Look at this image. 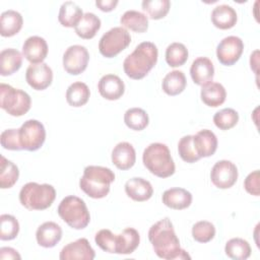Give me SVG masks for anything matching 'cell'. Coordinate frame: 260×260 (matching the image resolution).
Segmentation results:
<instances>
[{
	"mask_svg": "<svg viewBox=\"0 0 260 260\" xmlns=\"http://www.w3.org/2000/svg\"><path fill=\"white\" fill-rule=\"evenodd\" d=\"M25 80L30 87L36 90H44L53 81V71L46 63L31 64L25 72Z\"/></svg>",
	"mask_w": 260,
	"mask_h": 260,
	"instance_id": "13",
	"label": "cell"
},
{
	"mask_svg": "<svg viewBox=\"0 0 260 260\" xmlns=\"http://www.w3.org/2000/svg\"><path fill=\"white\" fill-rule=\"evenodd\" d=\"M82 16V9L75 2L66 1L60 7L58 20L65 27H75Z\"/></svg>",
	"mask_w": 260,
	"mask_h": 260,
	"instance_id": "28",
	"label": "cell"
},
{
	"mask_svg": "<svg viewBox=\"0 0 260 260\" xmlns=\"http://www.w3.org/2000/svg\"><path fill=\"white\" fill-rule=\"evenodd\" d=\"M22 64V55L16 49H4L0 53V74L12 75L19 70Z\"/></svg>",
	"mask_w": 260,
	"mask_h": 260,
	"instance_id": "26",
	"label": "cell"
},
{
	"mask_svg": "<svg viewBox=\"0 0 260 260\" xmlns=\"http://www.w3.org/2000/svg\"><path fill=\"white\" fill-rule=\"evenodd\" d=\"M89 54L87 49L81 45H73L66 49L63 55V67L71 75L82 73L88 64Z\"/></svg>",
	"mask_w": 260,
	"mask_h": 260,
	"instance_id": "10",
	"label": "cell"
},
{
	"mask_svg": "<svg viewBox=\"0 0 260 260\" xmlns=\"http://www.w3.org/2000/svg\"><path fill=\"white\" fill-rule=\"evenodd\" d=\"M19 177V171L15 164L1 155L0 161V187L8 189L14 186Z\"/></svg>",
	"mask_w": 260,
	"mask_h": 260,
	"instance_id": "34",
	"label": "cell"
},
{
	"mask_svg": "<svg viewBox=\"0 0 260 260\" xmlns=\"http://www.w3.org/2000/svg\"><path fill=\"white\" fill-rule=\"evenodd\" d=\"M162 203L176 210H182L189 207L192 203V194L184 188H171L164 192Z\"/></svg>",
	"mask_w": 260,
	"mask_h": 260,
	"instance_id": "23",
	"label": "cell"
},
{
	"mask_svg": "<svg viewBox=\"0 0 260 260\" xmlns=\"http://www.w3.org/2000/svg\"><path fill=\"white\" fill-rule=\"evenodd\" d=\"M143 11H145L149 18L157 20L164 18L171 7L169 0H144L141 3Z\"/></svg>",
	"mask_w": 260,
	"mask_h": 260,
	"instance_id": "37",
	"label": "cell"
},
{
	"mask_svg": "<svg viewBox=\"0 0 260 260\" xmlns=\"http://www.w3.org/2000/svg\"><path fill=\"white\" fill-rule=\"evenodd\" d=\"M30 105L31 100L27 92L6 83L0 84V107L10 116H23L29 111Z\"/></svg>",
	"mask_w": 260,
	"mask_h": 260,
	"instance_id": "7",
	"label": "cell"
},
{
	"mask_svg": "<svg viewBox=\"0 0 260 260\" xmlns=\"http://www.w3.org/2000/svg\"><path fill=\"white\" fill-rule=\"evenodd\" d=\"M19 232L18 220L10 214H1L0 216V239L10 241L17 237Z\"/></svg>",
	"mask_w": 260,
	"mask_h": 260,
	"instance_id": "39",
	"label": "cell"
},
{
	"mask_svg": "<svg viewBox=\"0 0 260 260\" xmlns=\"http://www.w3.org/2000/svg\"><path fill=\"white\" fill-rule=\"evenodd\" d=\"M139 242V233L133 228H127L115 237V254H131L136 250Z\"/></svg>",
	"mask_w": 260,
	"mask_h": 260,
	"instance_id": "22",
	"label": "cell"
},
{
	"mask_svg": "<svg viewBox=\"0 0 260 260\" xmlns=\"http://www.w3.org/2000/svg\"><path fill=\"white\" fill-rule=\"evenodd\" d=\"M136 160L135 149L129 142H119L112 151V162L122 171L131 169Z\"/></svg>",
	"mask_w": 260,
	"mask_h": 260,
	"instance_id": "19",
	"label": "cell"
},
{
	"mask_svg": "<svg viewBox=\"0 0 260 260\" xmlns=\"http://www.w3.org/2000/svg\"><path fill=\"white\" fill-rule=\"evenodd\" d=\"M57 211L59 216L74 230H83L90 221V214L85 202L74 195L63 198Z\"/></svg>",
	"mask_w": 260,
	"mask_h": 260,
	"instance_id": "6",
	"label": "cell"
},
{
	"mask_svg": "<svg viewBox=\"0 0 260 260\" xmlns=\"http://www.w3.org/2000/svg\"><path fill=\"white\" fill-rule=\"evenodd\" d=\"M190 75L194 83L204 86L210 83L214 76V67L207 57L196 58L190 67Z\"/></svg>",
	"mask_w": 260,
	"mask_h": 260,
	"instance_id": "16",
	"label": "cell"
},
{
	"mask_svg": "<svg viewBox=\"0 0 260 260\" xmlns=\"http://www.w3.org/2000/svg\"><path fill=\"white\" fill-rule=\"evenodd\" d=\"M118 1L117 0H96L95 5L98 8H100L102 11L110 12L117 6Z\"/></svg>",
	"mask_w": 260,
	"mask_h": 260,
	"instance_id": "46",
	"label": "cell"
},
{
	"mask_svg": "<svg viewBox=\"0 0 260 260\" xmlns=\"http://www.w3.org/2000/svg\"><path fill=\"white\" fill-rule=\"evenodd\" d=\"M244 188L249 194L254 196H259L260 188H259V171L258 170L250 173L246 177L244 182Z\"/></svg>",
	"mask_w": 260,
	"mask_h": 260,
	"instance_id": "44",
	"label": "cell"
},
{
	"mask_svg": "<svg viewBox=\"0 0 260 260\" xmlns=\"http://www.w3.org/2000/svg\"><path fill=\"white\" fill-rule=\"evenodd\" d=\"M148 240L152 245L154 253L161 259L183 260L191 258L188 253L180 247V241L169 217H165L150 226Z\"/></svg>",
	"mask_w": 260,
	"mask_h": 260,
	"instance_id": "1",
	"label": "cell"
},
{
	"mask_svg": "<svg viewBox=\"0 0 260 260\" xmlns=\"http://www.w3.org/2000/svg\"><path fill=\"white\" fill-rule=\"evenodd\" d=\"M22 55L31 64L43 63L48 55V45L44 38L31 36L22 45Z\"/></svg>",
	"mask_w": 260,
	"mask_h": 260,
	"instance_id": "15",
	"label": "cell"
},
{
	"mask_svg": "<svg viewBox=\"0 0 260 260\" xmlns=\"http://www.w3.org/2000/svg\"><path fill=\"white\" fill-rule=\"evenodd\" d=\"M224 252L231 259L246 260L251 255V247L246 240L242 238H233L226 242Z\"/></svg>",
	"mask_w": 260,
	"mask_h": 260,
	"instance_id": "33",
	"label": "cell"
},
{
	"mask_svg": "<svg viewBox=\"0 0 260 260\" xmlns=\"http://www.w3.org/2000/svg\"><path fill=\"white\" fill-rule=\"evenodd\" d=\"M213 122L220 130H229L239 122V114L232 108H225L214 114Z\"/></svg>",
	"mask_w": 260,
	"mask_h": 260,
	"instance_id": "38",
	"label": "cell"
},
{
	"mask_svg": "<svg viewBox=\"0 0 260 260\" xmlns=\"http://www.w3.org/2000/svg\"><path fill=\"white\" fill-rule=\"evenodd\" d=\"M193 144L200 157H208L217 149V138L211 130L203 129L193 135Z\"/></svg>",
	"mask_w": 260,
	"mask_h": 260,
	"instance_id": "21",
	"label": "cell"
},
{
	"mask_svg": "<svg viewBox=\"0 0 260 260\" xmlns=\"http://www.w3.org/2000/svg\"><path fill=\"white\" fill-rule=\"evenodd\" d=\"M178 151L181 158L189 164L195 162L201 158L194 147L193 135H186L180 139L178 143Z\"/></svg>",
	"mask_w": 260,
	"mask_h": 260,
	"instance_id": "41",
	"label": "cell"
},
{
	"mask_svg": "<svg viewBox=\"0 0 260 260\" xmlns=\"http://www.w3.org/2000/svg\"><path fill=\"white\" fill-rule=\"evenodd\" d=\"M23 18L15 10L9 9L1 13L0 16V34L2 37H13L21 29Z\"/></svg>",
	"mask_w": 260,
	"mask_h": 260,
	"instance_id": "25",
	"label": "cell"
},
{
	"mask_svg": "<svg viewBox=\"0 0 260 260\" xmlns=\"http://www.w3.org/2000/svg\"><path fill=\"white\" fill-rule=\"evenodd\" d=\"M121 24L135 32H144L148 28V17L137 10H127L120 18Z\"/></svg>",
	"mask_w": 260,
	"mask_h": 260,
	"instance_id": "31",
	"label": "cell"
},
{
	"mask_svg": "<svg viewBox=\"0 0 260 260\" xmlns=\"http://www.w3.org/2000/svg\"><path fill=\"white\" fill-rule=\"evenodd\" d=\"M62 238L61 226L54 221H46L42 223L36 233V239L40 246L44 248L55 247Z\"/></svg>",
	"mask_w": 260,
	"mask_h": 260,
	"instance_id": "18",
	"label": "cell"
},
{
	"mask_svg": "<svg viewBox=\"0 0 260 260\" xmlns=\"http://www.w3.org/2000/svg\"><path fill=\"white\" fill-rule=\"evenodd\" d=\"M18 140L21 150L36 151L40 149L46 140L44 125L38 120H27L18 129Z\"/></svg>",
	"mask_w": 260,
	"mask_h": 260,
	"instance_id": "9",
	"label": "cell"
},
{
	"mask_svg": "<svg viewBox=\"0 0 260 260\" xmlns=\"http://www.w3.org/2000/svg\"><path fill=\"white\" fill-rule=\"evenodd\" d=\"M101 19L91 12H86L74 27L76 35L84 40L92 39L101 28Z\"/></svg>",
	"mask_w": 260,
	"mask_h": 260,
	"instance_id": "29",
	"label": "cell"
},
{
	"mask_svg": "<svg viewBox=\"0 0 260 260\" xmlns=\"http://www.w3.org/2000/svg\"><path fill=\"white\" fill-rule=\"evenodd\" d=\"M3 148L8 150H21L18 140V129H6L0 135Z\"/></svg>",
	"mask_w": 260,
	"mask_h": 260,
	"instance_id": "43",
	"label": "cell"
},
{
	"mask_svg": "<svg viewBox=\"0 0 260 260\" xmlns=\"http://www.w3.org/2000/svg\"><path fill=\"white\" fill-rule=\"evenodd\" d=\"M210 179L215 187L229 189L233 187L238 180V169L231 160H218L211 169Z\"/></svg>",
	"mask_w": 260,
	"mask_h": 260,
	"instance_id": "11",
	"label": "cell"
},
{
	"mask_svg": "<svg viewBox=\"0 0 260 260\" xmlns=\"http://www.w3.org/2000/svg\"><path fill=\"white\" fill-rule=\"evenodd\" d=\"M131 42L130 34L123 26H116L105 32L99 42V51L106 58H113L125 50Z\"/></svg>",
	"mask_w": 260,
	"mask_h": 260,
	"instance_id": "8",
	"label": "cell"
},
{
	"mask_svg": "<svg viewBox=\"0 0 260 260\" xmlns=\"http://www.w3.org/2000/svg\"><path fill=\"white\" fill-rule=\"evenodd\" d=\"M236 10L226 4L216 6L211 12V21L213 25L220 29H230L237 23Z\"/></svg>",
	"mask_w": 260,
	"mask_h": 260,
	"instance_id": "24",
	"label": "cell"
},
{
	"mask_svg": "<svg viewBox=\"0 0 260 260\" xmlns=\"http://www.w3.org/2000/svg\"><path fill=\"white\" fill-rule=\"evenodd\" d=\"M0 259H21V257L13 248L2 247L0 248Z\"/></svg>",
	"mask_w": 260,
	"mask_h": 260,
	"instance_id": "45",
	"label": "cell"
},
{
	"mask_svg": "<svg viewBox=\"0 0 260 260\" xmlns=\"http://www.w3.org/2000/svg\"><path fill=\"white\" fill-rule=\"evenodd\" d=\"M124 122L128 128L135 131H141L148 125L149 118L143 109L131 108L125 112Z\"/></svg>",
	"mask_w": 260,
	"mask_h": 260,
	"instance_id": "35",
	"label": "cell"
},
{
	"mask_svg": "<svg viewBox=\"0 0 260 260\" xmlns=\"http://www.w3.org/2000/svg\"><path fill=\"white\" fill-rule=\"evenodd\" d=\"M95 252L85 238H80L63 247L59 258L61 260H92Z\"/></svg>",
	"mask_w": 260,
	"mask_h": 260,
	"instance_id": "14",
	"label": "cell"
},
{
	"mask_svg": "<svg viewBox=\"0 0 260 260\" xmlns=\"http://www.w3.org/2000/svg\"><path fill=\"white\" fill-rule=\"evenodd\" d=\"M200 96L206 106L216 108L224 103L226 91L222 84L211 81L210 83L202 86Z\"/></svg>",
	"mask_w": 260,
	"mask_h": 260,
	"instance_id": "27",
	"label": "cell"
},
{
	"mask_svg": "<svg viewBox=\"0 0 260 260\" xmlns=\"http://www.w3.org/2000/svg\"><path fill=\"white\" fill-rule=\"evenodd\" d=\"M90 91L88 86L81 81H76L70 84L66 90V101L71 107L84 106L89 99Z\"/></svg>",
	"mask_w": 260,
	"mask_h": 260,
	"instance_id": "32",
	"label": "cell"
},
{
	"mask_svg": "<svg viewBox=\"0 0 260 260\" xmlns=\"http://www.w3.org/2000/svg\"><path fill=\"white\" fill-rule=\"evenodd\" d=\"M158 51L151 42L140 43L123 62L124 72L131 79H142L157 62Z\"/></svg>",
	"mask_w": 260,
	"mask_h": 260,
	"instance_id": "2",
	"label": "cell"
},
{
	"mask_svg": "<svg viewBox=\"0 0 260 260\" xmlns=\"http://www.w3.org/2000/svg\"><path fill=\"white\" fill-rule=\"evenodd\" d=\"M188 50L182 43H172L166 50V62L171 67L184 65L188 60Z\"/></svg>",
	"mask_w": 260,
	"mask_h": 260,
	"instance_id": "36",
	"label": "cell"
},
{
	"mask_svg": "<svg viewBox=\"0 0 260 260\" xmlns=\"http://www.w3.org/2000/svg\"><path fill=\"white\" fill-rule=\"evenodd\" d=\"M114 181L115 174L111 169L102 166H87L79 180V187L87 196L101 199L109 194Z\"/></svg>",
	"mask_w": 260,
	"mask_h": 260,
	"instance_id": "3",
	"label": "cell"
},
{
	"mask_svg": "<svg viewBox=\"0 0 260 260\" xmlns=\"http://www.w3.org/2000/svg\"><path fill=\"white\" fill-rule=\"evenodd\" d=\"M215 236V226L207 220L197 221L192 228V237L196 242L208 243Z\"/></svg>",
	"mask_w": 260,
	"mask_h": 260,
	"instance_id": "40",
	"label": "cell"
},
{
	"mask_svg": "<svg viewBox=\"0 0 260 260\" xmlns=\"http://www.w3.org/2000/svg\"><path fill=\"white\" fill-rule=\"evenodd\" d=\"M244 51V43L241 38L229 36L222 39L216 48L218 61L225 66H232L239 61Z\"/></svg>",
	"mask_w": 260,
	"mask_h": 260,
	"instance_id": "12",
	"label": "cell"
},
{
	"mask_svg": "<svg viewBox=\"0 0 260 260\" xmlns=\"http://www.w3.org/2000/svg\"><path fill=\"white\" fill-rule=\"evenodd\" d=\"M115 234L110 230L104 229L99 231L94 236L95 244L105 252L115 254Z\"/></svg>",
	"mask_w": 260,
	"mask_h": 260,
	"instance_id": "42",
	"label": "cell"
},
{
	"mask_svg": "<svg viewBox=\"0 0 260 260\" xmlns=\"http://www.w3.org/2000/svg\"><path fill=\"white\" fill-rule=\"evenodd\" d=\"M187 81L186 76L181 70H173L169 72L162 79V90L169 95H177L184 91Z\"/></svg>",
	"mask_w": 260,
	"mask_h": 260,
	"instance_id": "30",
	"label": "cell"
},
{
	"mask_svg": "<svg viewBox=\"0 0 260 260\" xmlns=\"http://www.w3.org/2000/svg\"><path fill=\"white\" fill-rule=\"evenodd\" d=\"M142 161L144 167L158 178L171 177L176 171L170 149L164 143H150L143 151Z\"/></svg>",
	"mask_w": 260,
	"mask_h": 260,
	"instance_id": "4",
	"label": "cell"
},
{
	"mask_svg": "<svg viewBox=\"0 0 260 260\" xmlns=\"http://www.w3.org/2000/svg\"><path fill=\"white\" fill-rule=\"evenodd\" d=\"M100 94L109 101L119 100L125 91L123 80L115 74H106L102 76L98 84Z\"/></svg>",
	"mask_w": 260,
	"mask_h": 260,
	"instance_id": "17",
	"label": "cell"
},
{
	"mask_svg": "<svg viewBox=\"0 0 260 260\" xmlns=\"http://www.w3.org/2000/svg\"><path fill=\"white\" fill-rule=\"evenodd\" d=\"M125 192L132 200L143 202L151 198L153 188L147 180L143 178H131L125 183Z\"/></svg>",
	"mask_w": 260,
	"mask_h": 260,
	"instance_id": "20",
	"label": "cell"
},
{
	"mask_svg": "<svg viewBox=\"0 0 260 260\" xmlns=\"http://www.w3.org/2000/svg\"><path fill=\"white\" fill-rule=\"evenodd\" d=\"M56 198V190L49 184L28 182L19 192V201L28 210H44L49 208Z\"/></svg>",
	"mask_w": 260,
	"mask_h": 260,
	"instance_id": "5",
	"label": "cell"
}]
</instances>
